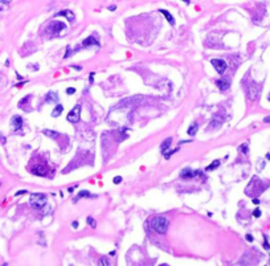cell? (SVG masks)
I'll return each mask as SVG.
<instances>
[{
    "instance_id": "obj_23",
    "label": "cell",
    "mask_w": 270,
    "mask_h": 266,
    "mask_svg": "<svg viewBox=\"0 0 270 266\" xmlns=\"http://www.w3.org/2000/svg\"><path fill=\"white\" fill-rule=\"evenodd\" d=\"M78 197H91V195L87 191H81L78 193Z\"/></svg>"
},
{
    "instance_id": "obj_8",
    "label": "cell",
    "mask_w": 270,
    "mask_h": 266,
    "mask_svg": "<svg viewBox=\"0 0 270 266\" xmlns=\"http://www.w3.org/2000/svg\"><path fill=\"white\" fill-rule=\"evenodd\" d=\"M46 172H48L46 167L43 166V164H40V166H35L33 168H32V174H35L37 176H45Z\"/></svg>"
},
{
    "instance_id": "obj_25",
    "label": "cell",
    "mask_w": 270,
    "mask_h": 266,
    "mask_svg": "<svg viewBox=\"0 0 270 266\" xmlns=\"http://www.w3.org/2000/svg\"><path fill=\"white\" fill-rule=\"evenodd\" d=\"M103 264H105V265H110L109 260H107V258H103V257H102V258L99 260V265H103Z\"/></svg>"
},
{
    "instance_id": "obj_5",
    "label": "cell",
    "mask_w": 270,
    "mask_h": 266,
    "mask_svg": "<svg viewBox=\"0 0 270 266\" xmlns=\"http://www.w3.org/2000/svg\"><path fill=\"white\" fill-rule=\"evenodd\" d=\"M211 64H212V66L216 69L217 73H219V74H224L225 69H227V62H225L224 60H220V58H213L212 61H211Z\"/></svg>"
},
{
    "instance_id": "obj_14",
    "label": "cell",
    "mask_w": 270,
    "mask_h": 266,
    "mask_svg": "<svg viewBox=\"0 0 270 266\" xmlns=\"http://www.w3.org/2000/svg\"><path fill=\"white\" fill-rule=\"evenodd\" d=\"M199 130V124H197L196 122H193L191 126L188 127V130H187V134L189 135V136H195L196 135V131Z\"/></svg>"
},
{
    "instance_id": "obj_16",
    "label": "cell",
    "mask_w": 270,
    "mask_h": 266,
    "mask_svg": "<svg viewBox=\"0 0 270 266\" xmlns=\"http://www.w3.org/2000/svg\"><path fill=\"white\" fill-rule=\"evenodd\" d=\"M62 111H64L62 105H56V107L53 109V111H52V116H53V118H57V116L61 115Z\"/></svg>"
},
{
    "instance_id": "obj_40",
    "label": "cell",
    "mask_w": 270,
    "mask_h": 266,
    "mask_svg": "<svg viewBox=\"0 0 270 266\" xmlns=\"http://www.w3.org/2000/svg\"><path fill=\"white\" fill-rule=\"evenodd\" d=\"M183 2H184V3H189V0H183Z\"/></svg>"
},
{
    "instance_id": "obj_9",
    "label": "cell",
    "mask_w": 270,
    "mask_h": 266,
    "mask_svg": "<svg viewBox=\"0 0 270 266\" xmlns=\"http://www.w3.org/2000/svg\"><path fill=\"white\" fill-rule=\"evenodd\" d=\"M11 124H12V127H13L15 130H19V128L23 127V118L19 116V115H15L13 118L11 119Z\"/></svg>"
},
{
    "instance_id": "obj_31",
    "label": "cell",
    "mask_w": 270,
    "mask_h": 266,
    "mask_svg": "<svg viewBox=\"0 0 270 266\" xmlns=\"http://www.w3.org/2000/svg\"><path fill=\"white\" fill-rule=\"evenodd\" d=\"M6 9V7H4V3L3 2H0V13H2V12Z\"/></svg>"
},
{
    "instance_id": "obj_27",
    "label": "cell",
    "mask_w": 270,
    "mask_h": 266,
    "mask_svg": "<svg viewBox=\"0 0 270 266\" xmlns=\"http://www.w3.org/2000/svg\"><path fill=\"white\" fill-rule=\"evenodd\" d=\"M113 181H114V184H119L120 181H122V177H120V176H115L114 179H113Z\"/></svg>"
},
{
    "instance_id": "obj_2",
    "label": "cell",
    "mask_w": 270,
    "mask_h": 266,
    "mask_svg": "<svg viewBox=\"0 0 270 266\" xmlns=\"http://www.w3.org/2000/svg\"><path fill=\"white\" fill-rule=\"evenodd\" d=\"M144 98L143 95H132V97H127V98L122 99L119 103H117L115 109H128L132 106H138V105L142 102Z\"/></svg>"
},
{
    "instance_id": "obj_30",
    "label": "cell",
    "mask_w": 270,
    "mask_h": 266,
    "mask_svg": "<svg viewBox=\"0 0 270 266\" xmlns=\"http://www.w3.org/2000/svg\"><path fill=\"white\" fill-rule=\"evenodd\" d=\"M264 248H265V249H270V245L268 244V240H266V236H265V242H264Z\"/></svg>"
},
{
    "instance_id": "obj_4",
    "label": "cell",
    "mask_w": 270,
    "mask_h": 266,
    "mask_svg": "<svg viewBox=\"0 0 270 266\" xmlns=\"http://www.w3.org/2000/svg\"><path fill=\"white\" fill-rule=\"evenodd\" d=\"M66 118L70 123H77L80 118H81V106H80V105H76V106L69 111Z\"/></svg>"
},
{
    "instance_id": "obj_26",
    "label": "cell",
    "mask_w": 270,
    "mask_h": 266,
    "mask_svg": "<svg viewBox=\"0 0 270 266\" xmlns=\"http://www.w3.org/2000/svg\"><path fill=\"white\" fill-rule=\"evenodd\" d=\"M253 216H254V217H260L261 216V211L258 208H256L254 211H253Z\"/></svg>"
},
{
    "instance_id": "obj_6",
    "label": "cell",
    "mask_w": 270,
    "mask_h": 266,
    "mask_svg": "<svg viewBox=\"0 0 270 266\" xmlns=\"http://www.w3.org/2000/svg\"><path fill=\"white\" fill-rule=\"evenodd\" d=\"M260 95V87L256 85V83H252L248 87V98L250 101H256Z\"/></svg>"
},
{
    "instance_id": "obj_37",
    "label": "cell",
    "mask_w": 270,
    "mask_h": 266,
    "mask_svg": "<svg viewBox=\"0 0 270 266\" xmlns=\"http://www.w3.org/2000/svg\"><path fill=\"white\" fill-rule=\"evenodd\" d=\"M115 8H117L115 6H110V7H109V9H110V11H115Z\"/></svg>"
},
{
    "instance_id": "obj_17",
    "label": "cell",
    "mask_w": 270,
    "mask_h": 266,
    "mask_svg": "<svg viewBox=\"0 0 270 266\" xmlns=\"http://www.w3.org/2000/svg\"><path fill=\"white\" fill-rule=\"evenodd\" d=\"M159 11L164 15V17H166V19L168 20V23H170L171 25H175V19H174V16H172V15L170 13V12L166 11V9H159Z\"/></svg>"
},
{
    "instance_id": "obj_13",
    "label": "cell",
    "mask_w": 270,
    "mask_h": 266,
    "mask_svg": "<svg viewBox=\"0 0 270 266\" xmlns=\"http://www.w3.org/2000/svg\"><path fill=\"white\" fill-rule=\"evenodd\" d=\"M171 143H172V138H167L166 140H163V143L160 144V151H162V154H164V152H167L170 150Z\"/></svg>"
},
{
    "instance_id": "obj_36",
    "label": "cell",
    "mask_w": 270,
    "mask_h": 266,
    "mask_svg": "<svg viewBox=\"0 0 270 266\" xmlns=\"http://www.w3.org/2000/svg\"><path fill=\"white\" fill-rule=\"evenodd\" d=\"M253 203H254L256 205H258V204H260V200H258V199H254V200H253Z\"/></svg>"
},
{
    "instance_id": "obj_34",
    "label": "cell",
    "mask_w": 270,
    "mask_h": 266,
    "mask_svg": "<svg viewBox=\"0 0 270 266\" xmlns=\"http://www.w3.org/2000/svg\"><path fill=\"white\" fill-rule=\"evenodd\" d=\"M93 79H94V73H90V76H89V81L93 82Z\"/></svg>"
},
{
    "instance_id": "obj_39",
    "label": "cell",
    "mask_w": 270,
    "mask_h": 266,
    "mask_svg": "<svg viewBox=\"0 0 270 266\" xmlns=\"http://www.w3.org/2000/svg\"><path fill=\"white\" fill-rule=\"evenodd\" d=\"M0 2H3V3H8L9 0H0Z\"/></svg>"
},
{
    "instance_id": "obj_21",
    "label": "cell",
    "mask_w": 270,
    "mask_h": 266,
    "mask_svg": "<svg viewBox=\"0 0 270 266\" xmlns=\"http://www.w3.org/2000/svg\"><path fill=\"white\" fill-rule=\"evenodd\" d=\"M178 151H179V148H175V150H171V151H168V152H164V154H163V155H164V159H170L171 156L174 155L175 152H178Z\"/></svg>"
},
{
    "instance_id": "obj_10",
    "label": "cell",
    "mask_w": 270,
    "mask_h": 266,
    "mask_svg": "<svg viewBox=\"0 0 270 266\" xmlns=\"http://www.w3.org/2000/svg\"><path fill=\"white\" fill-rule=\"evenodd\" d=\"M217 87H219L221 91H225L231 87V82H229V79H227V78H221L217 81Z\"/></svg>"
},
{
    "instance_id": "obj_15",
    "label": "cell",
    "mask_w": 270,
    "mask_h": 266,
    "mask_svg": "<svg viewBox=\"0 0 270 266\" xmlns=\"http://www.w3.org/2000/svg\"><path fill=\"white\" fill-rule=\"evenodd\" d=\"M56 16H66L69 21H73V20H74V15L72 13V11H69V9L62 11V12H57V13H56Z\"/></svg>"
},
{
    "instance_id": "obj_28",
    "label": "cell",
    "mask_w": 270,
    "mask_h": 266,
    "mask_svg": "<svg viewBox=\"0 0 270 266\" xmlns=\"http://www.w3.org/2000/svg\"><path fill=\"white\" fill-rule=\"evenodd\" d=\"M76 93V89L74 87H68L66 89V94H74Z\"/></svg>"
},
{
    "instance_id": "obj_38",
    "label": "cell",
    "mask_w": 270,
    "mask_h": 266,
    "mask_svg": "<svg viewBox=\"0 0 270 266\" xmlns=\"http://www.w3.org/2000/svg\"><path fill=\"white\" fill-rule=\"evenodd\" d=\"M76 70H81V66H73Z\"/></svg>"
},
{
    "instance_id": "obj_22",
    "label": "cell",
    "mask_w": 270,
    "mask_h": 266,
    "mask_svg": "<svg viewBox=\"0 0 270 266\" xmlns=\"http://www.w3.org/2000/svg\"><path fill=\"white\" fill-rule=\"evenodd\" d=\"M87 225L89 227H91V228H95V220L94 219H91V217H87Z\"/></svg>"
},
{
    "instance_id": "obj_35",
    "label": "cell",
    "mask_w": 270,
    "mask_h": 266,
    "mask_svg": "<svg viewBox=\"0 0 270 266\" xmlns=\"http://www.w3.org/2000/svg\"><path fill=\"white\" fill-rule=\"evenodd\" d=\"M264 122H265V123H270V115L266 116V118H264Z\"/></svg>"
},
{
    "instance_id": "obj_41",
    "label": "cell",
    "mask_w": 270,
    "mask_h": 266,
    "mask_svg": "<svg viewBox=\"0 0 270 266\" xmlns=\"http://www.w3.org/2000/svg\"><path fill=\"white\" fill-rule=\"evenodd\" d=\"M269 101H270V94H269Z\"/></svg>"
},
{
    "instance_id": "obj_32",
    "label": "cell",
    "mask_w": 270,
    "mask_h": 266,
    "mask_svg": "<svg viewBox=\"0 0 270 266\" xmlns=\"http://www.w3.org/2000/svg\"><path fill=\"white\" fill-rule=\"evenodd\" d=\"M24 193H27V191H25V189H21V191L16 192V196H19V195H24Z\"/></svg>"
},
{
    "instance_id": "obj_18",
    "label": "cell",
    "mask_w": 270,
    "mask_h": 266,
    "mask_svg": "<svg viewBox=\"0 0 270 266\" xmlns=\"http://www.w3.org/2000/svg\"><path fill=\"white\" fill-rule=\"evenodd\" d=\"M43 134L49 136V138H52V139H57L58 135H60L57 131H53V130H43Z\"/></svg>"
},
{
    "instance_id": "obj_7",
    "label": "cell",
    "mask_w": 270,
    "mask_h": 266,
    "mask_svg": "<svg viewBox=\"0 0 270 266\" xmlns=\"http://www.w3.org/2000/svg\"><path fill=\"white\" fill-rule=\"evenodd\" d=\"M64 28H65V24H64L62 21H52L50 25L48 27V31L53 32V33H58V32H61Z\"/></svg>"
},
{
    "instance_id": "obj_24",
    "label": "cell",
    "mask_w": 270,
    "mask_h": 266,
    "mask_svg": "<svg viewBox=\"0 0 270 266\" xmlns=\"http://www.w3.org/2000/svg\"><path fill=\"white\" fill-rule=\"evenodd\" d=\"M240 151H242L244 154H248V144H241V146H240Z\"/></svg>"
},
{
    "instance_id": "obj_1",
    "label": "cell",
    "mask_w": 270,
    "mask_h": 266,
    "mask_svg": "<svg viewBox=\"0 0 270 266\" xmlns=\"http://www.w3.org/2000/svg\"><path fill=\"white\" fill-rule=\"evenodd\" d=\"M168 227H170V221L163 216H156L151 220V228L154 229L156 233H159V235L167 233Z\"/></svg>"
},
{
    "instance_id": "obj_11",
    "label": "cell",
    "mask_w": 270,
    "mask_h": 266,
    "mask_svg": "<svg viewBox=\"0 0 270 266\" xmlns=\"http://www.w3.org/2000/svg\"><path fill=\"white\" fill-rule=\"evenodd\" d=\"M199 172H193L192 170H189V168H185V170L181 171L180 174V177H183V179H192L193 176H196Z\"/></svg>"
},
{
    "instance_id": "obj_20",
    "label": "cell",
    "mask_w": 270,
    "mask_h": 266,
    "mask_svg": "<svg viewBox=\"0 0 270 266\" xmlns=\"http://www.w3.org/2000/svg\"><path fill=\"white\" fill-rule=\"evenodd\" d=\"M58 99V95L56 93H48L46 94V102H56Z\"/></svg>"
},
{
    "instance_id": "obj_29",
    "label": "cell",
    "mask_w": 270,
    "mask_h": 266,
    "mask_svg": "<svg viewBox=\"0 0 270 266\" xmlns=\"http://www.w3.org/2000/svg\"><path fill=\"white\" fill-rule=\"evenodd\" d=\"M245 238H246V241H249V242H253V240H254L252 235H246V236H245Z\"/></svg>"
},
{
    "instance_id": "obj_19",
    "label": "cell",
    "mask_w": 270,
    "mask_h": 266,
    "mask_svg": "<svg viewBox=\"0 0 270 266\" xmlns=\"http://www.w3.org/2000/svg\"><path fill=\"white\" fill-rule=\"evenodd\" d=\"M219 166H220V160H219V159H216V160H213V162H212L211 164H209V166H208L207 168H205V171H213L215 168H217Z\"/></svg>"
},
{
    "instance_id": "obj_33",
    "label": "cell",
    "mask_w": 270,
    "mask_h": 266,
    "mask_svg": "<svg viewBox=\"0 0 270 266\" xmlns=\"http://www.w3.org/2000/svg\"><path fill=\"white\" fill-rule=\"evenodd\" d=\"M72 227H73L74 229L78 228V221H73V224H72Z\"/></svg>"
},
{
    "instance_id": "obj_12",
    "label": "cell",
    "mask_w": 270,
    "mask_h": 266,
    "mask_svg": "<svg viewBox=\"0 0 270 266\" xmlns=\"http://www.w3.org/2000/svg\"><path fill=\"white\" fill-rule=\"evenodd\" d=\"M91 45H97V46H99V42L97 41V40L93 37V36H90V37H87L86 40H83L82 41V46H85V48H87V46H91Z\"/></svg>"
},
{
    "instance_id": "obj_3",
    "label": "cell",
    "mask_w": 270,
    "mask_h": 266,
    "mask_svg": "<svg viewBox=\"0 0 270 266\" xmlns=\"http://www.w3.org/2000/svg\"><path fill=\"white\" fill-rule=\"evenodd\" d=\"M29 203L35 209H41L46 204V196L44 193H32L29 197Z\"/></svg>"
},
{
    "instance_id": "obj_42",
    "label": "cell",
    "mask_w": 270,
    "mask_h": 266,
    "mask_svg": "<svg viewBox=\"0 0 270 266\" xmlns=\"http://www.w3.org/2000/svg\"><path fill=\"white\" fill-rule=\"evenodd\" d=\"M0 185H2V181H0Z\"/></svg>"
}]
</instances>
